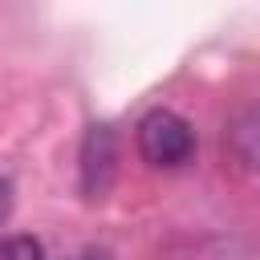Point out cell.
<instances>
[{
    "instance_id": "obj_1",
    "label": "cell",
    "mask_w": 260,
    "mask_h": 260,
    "mask_svg": "<svg viewBox=\"0 0 260 260\" xmlns=\"http://www.w3.org/2000/svg\"><path fill=\"white\" fill-rule=\"evenodd\" d=\"M134 142H138L142 162H150V167H158V171H179V167L191 162V154H195V126H191L183 114L158 106V110L142 114Z\"/></svg>"
},
{
    "instance_id": "obj_2",
    "label": "cell",
    "mask_w": 260,
    "mask_h": 260,
    "mask_svg": "<svg viewBox=\"0 0 260 260\" xmlns=\"http://www.w3.org/2000/svg\"><path fill=\"white\" fill-rule=\"evenodd\" d=\"M118 175V134L102 122L89 126L81 138V195L85 199H106Z\"/></svg>"
},
{
    "instance_id": "obj_3",
    "label": "cell",
    "mask_w": 260,
    "mask_h": 260,
    "mask_svg": "<svg viewBox=\"0 0 260 260\" xmlns=\"http://www.w3.org/2000/svg\"><path fill=\"white\" fill-rule=\"evenodd\" d=\"M223 150L232 154V162L248 175L260 179V102L236 110L223 126Z\"/></svg>"
},
{
    "instance_id": "obj_4",
    "label": "cell",
    "mask_w": 260,
    "mask_h": 260,
    "mask_svg": "<svg viewBox=\"0 0 260 260\" xmlns=\"http://www.w3.org/2000/svg\"><path fill=\"white\" fill-rule=\"evenodd\" d=\"M0 260H45V244L37 236H0Z\"/></svg>"
}]
</instances>
